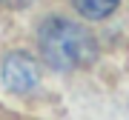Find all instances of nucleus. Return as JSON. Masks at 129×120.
<instances>
[{
	"mask_svg": "<svg viewBox=\"0 0 129 120\" xmlns=\"http://www.w3.org/2000/svg\"><path fill=\"white\" fill-rule=\"evenodd\" d=\"M37 43H40L43 60L57 72H72L78 66H83L86 60H92V54H95L92 34L78 23L57 20V17H52L40 26Z\"/></svg>",
	"mask_w": 129,
	"mask_h": 120,
	"instance_id": "1",
	"label": "nucleus"
},
{
	"mask_svg": "<svg viewBox=\"0 0 129 120\" xmlns=\"http://www.w3.org/2000/svg\"><path fill=\"white\" fill-rule=\"evenodd\" d=\"M3 80L6 86L14 89V92H32L40 80V72H37V60L17 51V54H9L3 60Z\"/></svg>",
	"mask_w": 129,
	"mask_h": 120,
	"instance_id": "2",
	"label": "nucleus"
},
{
	"mask_svg": "<svg viewBox=\"0 0 129 120\" xmlns=\"http://www.w3.org/2000/svg\"><path fill=\"white\" fill-rule=\"evenodd\" d=\"M72 6L83 14V17H89V20H101V17H106L109 12H115L118 0H72Z\"/></svg>",
	"mask_w": 129,
	"mask_h": 120,
	"instance_id": "3",
	"label": "nucleus"
}]
</instances>
